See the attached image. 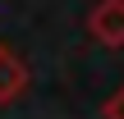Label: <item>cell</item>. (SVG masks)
Segmentation results:
<instances>
[{"label": "cell", "mask_w": 124, "mask_h": 119, "mask_svg": "<svg viewBox=\"0 0 124 119\" xmlns=\"http://www.w3.org/2000/svg\"><path fill=\"white\" fill-rule=\"evenodd\" d=\"M87 28H92L101 41L120 46V41H124V0H101V9H92Z\"/></svg>", "instance_id": "obj_1"}, {"label": "cell", "mask_w": 124, "mask_h": 119, "mask_svg": "<svg viewBox=\"0 0 124 119\" xmlns=\"http://www.w3.org/2000/svg\"><path fill=\"white\" fill-rule=\"evenodd\" d=\"M18 83H23V64H14V60L0 55V96H9Z\"/></svg>", "instance_id": "obj_2"}]
</instances>
